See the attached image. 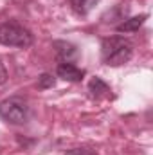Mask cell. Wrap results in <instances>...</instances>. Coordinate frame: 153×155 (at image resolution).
<instances>
[{
	"label": "cell",
	"mask_w": 153,
	"mask_h": 155,
	"mask_svg": "<svg viewBox=\"0 0 153 155\" xmlns=\"http://www.w3.org/2000/svg\"><path fill=\"white\" fill-rule=\"evenodd\" d=\"M33 41H34L33 33L27 27H24L22 24H18V22L0 24V43L2 45L25 49V47H31Z\"/></svg>",
	"instance_id": "obj_3"
},
{
	"label": "cell",
	"mask_w": 153,
	"mask_h": 155,
	"mask_svg": "<svg viewBox=\"0 0 153 155\" xmlns=\"http://www.w3.org/2000/svg\"><path fill=\"white\" fill-rule=\"evenodd\" d=\"M56 74H58V78H61L65 81L79 83L85 78V71L79 69L77 65H74L72 61H60L58 67H56Z\"/></svg>",
	"instance_id": "obj_4"
},
{
	"label": "cell",
	"mask_w": 153,
	"mask_h": 155,
	"mask_svg": "<svg viewBox=\"0 0 153 155\" xmlns=\"http://www.w3.org/2000/svg\"><path fill=\"white\" fill-rule=\"evenodd\" d=\"M97 4H99V0H70L72 9L76 11L79 16H86Z\"/></svg>",
	"instance_id": "obj_8"
},
{
	"label": "cell",
	"mask_w": 153,
	"mask_h": 155,
	"mask_svg": "<svg viewBox=\"0 0 153 155\" xmlns=\"http://www.w3.org/2000/svg\"><path fill=\"white\" fill-rule=\"evenodd\" d=\"M5 81H7V71H5V67H4V63L0 60V85H4Z\"/></svg>",
	"instance_id": "obj_10"
},
{
	"label": "cell",
	"mask_w": 153,
	"mask_h": 155,
	"mask_svg": "<svg viewBox=\"0 0 153 155\" xmlns=\"http://www.w3.org/2000/svg\"><path fill=\"white\" fill-rule=\"evenodd\" d=\"M133 56V45L124 36H108L101 41V60L105 65L121 67Z\"/></svg>",
	"instance_id": "obj_1"
},
{
	"label": "cell",
	"mask_w": 153,
	"mask_h": 155,
	"mask_svg": "<svg viewBox=\"0 0 153 155\" xmlns=\"http://www.w3.org/2000/svg\"><path fill=\"white\" fill-rule=\"evenodd\" d=\"M52 47L56 49V56L60 61H72L74 58L79 56V51H77L76 45H72L70 41H63V40H58L52 43Z\"/></svg>",
	"instance_id": "obj_5"
},
{
	"label": "cell",
	"mask_w": 153,
	"mask_h": 155,
	"mask_svg": "<svg viewBox=\"0 0 153 155\" xmlns=\"http://www.w3.org/2000/svg\"><path fill=\"white\" fill-rule=\"evenodd\" d=\"M54 85H56V79H54L52 74H49V72H43V74L38 78V88H40V90L52 88Z\"/></svg>",
	"instance_id": "obj_9"
},
{
	"label": "cell",
	"mask_w": 153,
	"mask_h": 155,
	"mask_svg": "<svg viewBox=\"0 0 153 155\" xmlns=\"http://www.w3.org/2000/svg\"><path fill=\"white\" fill-rule=\"evenodd\" d=\"M146 18H148L146 15H139V16L126 18V20H122L119 25H115V31H117V33H135V31L141 29V25L144 24Z\"/></svg>",
	"instance_id": "obj_6"
},
{
	"label": "cell",
	"mask_w": 153,
	"mask_h": 155,
	"mask_svg": "<svg viewBox=\"0 0 153 155\" xmlns=\"http://www.w3.org/2000/svg\"><path fill=\"white\" fill-rule=\"evenodd\" d=\"M88 92H90L92 97L99 99V97H106V96H110L112 90H110V87H108L101 78H92L90 83H88Z\"/></svg>",
	"instance_id": "obj_7"
},
{
	"label": "cell",
	"mask_w": 153,
	"mask_h": 155,
	"mask_svg": "<svg viewBox=\"0 0 153 155\" xmlns=\"http://www.w3.org/2000/svg\"><path fill=\"white\" fill-rule=\"evenodd\" d=\"M29 103L20 96H11L4 101H0V119L7 124H25L29 121Z\"/></svg>",
	"instance_id": "obj_2"
}]
</instances>
